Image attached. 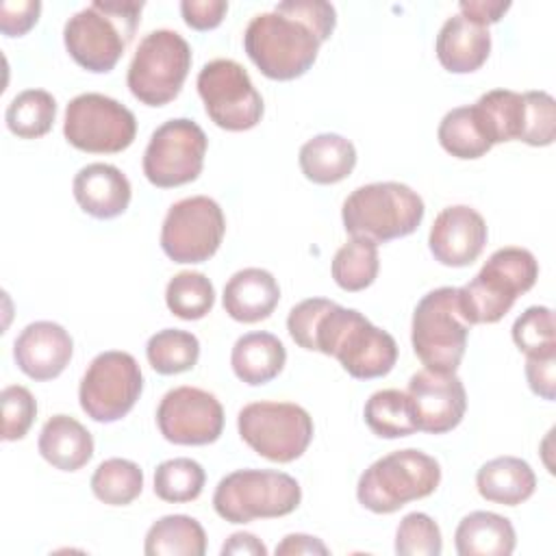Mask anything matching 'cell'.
<instances>
[{
    "label": "cell",
    "instance_id": "cell-25",
    "mask_svg": "<svg viewBox=\"0 0 556 556\" xmlns=\"http://www.w3.org/2000/svg\"><path fill=\"white\" fill-rule=\"evenodd\" d=\"M298 163L311 182L334 185L352 174L356 165V148L343 135L321 132L300 148Z\"/></svg>",
    "mask_w": 556,
    "mask_h": 556
},
{
    "label": "cell",
    "instance_id": "cell-34",
    "mask_svg": "<svg viewBox=\"0 0 556 556\" xmlns=\"http://www.w3.org/2000/svg\"><path fill=\"white\" fill-rule=\"evenodd\" d=\"M146 356L156 374H182L195 367L200 358V341L187 330L163 328L148 339Z\"/></svg>",
    "mask_w": 556,
    "mask_h": 556
},
{
    "label": "cell",
    "instance_id": "cell-1",
    "mask_svg": "<svg viewBox=\"0 0 556 556\" xmlns=\"http://www.w3.org/2000/svg\"><path fill=\"white\" fill-rule=\"evenodd\" d=\"M287 330L300 348L334 356L356 380L382 378L397 361V343L387 330L374 326L356 308L326 298L295 304L289 311Z\"/></svg>",
    "mask_w": 556,
    "mask_h": 556
},
{
    "label": "cell",
    "instance_id": "cell-41",
    "mask_svg": "<svg viewBox=\"0 0 556 556\" xmlns=\"http://www.w3.org/2000/svg\"><path fill=\"white\" fill-rule=\"evenodd\" d=\"M2 404V439L20 441L30 430L37 417V402L33 393L22 384L4 387L0 393Z\"/></svg>",
    "mask_w": 556,
    "mask_h": 556
},
{
    "label": "cell",
    "instance_id": "cell-39",
    "mask_svg": "<svg viewBox=\"0 0 556 556\" xmlns=\"http://www.w3.org/2000/svg\"><path fill=\"white\" fill-rule=\"evenodd\" d=\"M443 552L441 528L426 513H408L395 530L397 556H439Z\"/></svg>",
    "mask_w": 556,
    "mask_h": 556
},
{
    "label": "cell",
    "instance_id": "cell-36",
    "mask_svg": "<svg viewBox=\"0 0 556 556\" xmlns=\"http://www.w3.org/2000/svg\"><path fill=\"white\" fill-rule=\"evenodd\" d=\"M165 304L185 321L202 319L215 304L213 282L202 271H178L165 287Z\"/></svg>",
    "mask_w": 556,
    "mask_h": 556
},
{
    "label": "cell",
    "instance_id": "cell-15",
    "mask_svg": "<svg viewBox=\"0 0 556 556\" xmlns=\"http://www.w3.org/2000/svg\"><path fill=\"white\" fill-rule=\"evenodd\" d=\"M206 146L208 139L193 119H167L146 146L143 174L159 189L193 182L202 174Z\"/></svg>",
    "mask_w": 556,
    "mask_h": 556
},
{
    "label": "cell",
    "instance_id": "cell-9",
    "mask_svg": "<svg viewBox=\"0 0 556 556\" xmlns=\"http://www.w3.org/2000/svg\"><path fill=\"white\" fill-rule=\"evenodd\" d=\"M191 70V46L169 28L150 30L137 46L128 65L126 83L130 93L148 106L172 102Z\"/></svg>",
    "mask_w": 556,
    "mask_h": 556
},
{
    "label": "cell",
    "instance_id": "cell-18",
    "mask_svg": "<svg viewBox=\"0 0 556 556\" xmlns=\"http://www.w3.org/2000/svg\"><path fill=\"white\" fill-rule=\"evenodd\" d=\"M486 239L489 230L484 217L467 204H454L445 206L434 217L428 248L441 265L467 267L482 254Z\"/></svg>",
    "mask_w": 556,
    "mask_h": 556
},
{
    "label": "cell",
    "instance_id": "cell-35",
    "mask_svg": "<svg viewBox=\"0 0 556 556\" xmlns=\"http://www.w3.org/2000/svg\"><path fill=\"white\" fill-rule=\"evenodd\" d=\"M143 471L128 458H106L91 476L93 495L109 506H126L141 495Z\"/></svg>",
    "mask_w": 556,
    "mask_h": 556
},
{
    "label": "cell",
    "instance_id": "cell-4",
    "mask_svg": "<svg viewBox=\"0 0 556 556\" xmlns=\"http://www.w3.org/2000/svg\"><path fill=\"white\" fill-rule=\"evenodd\" d=\"M539 278L534 254L519 245L495 250L482 269L458 287V306L469 324H495Z\"/></svg>",
    "mask_w": 556,
    "mask_h": 556
},
{
    "label": "cell",
    "instance_id": "cell-42",
    "mask_svg": "<svg viewBox=\"0 0 556 556\" xmlns=\"http://www.w3.org/2000/svg\"><path fill=\"white\" fill-rule=\"evenodd\" d=\"M41 2L39 0H4L0 4V30L7 37L26 35L39 20Z\"/></svg>",
    "mask_w": 556,
    "mask_h": 556
},
{
    "label": "cell",
    "instance_id": "cell-32",
    "mask_svg": "<svg viewBox=\"0 0 556 556\" xmlns=\"http://www.w3.org/2000/svg\"><path fill=\"white\" fill-rule=\"evenodd\" d=\"M441 148L463 161H473L484 156L493 146L482 132V126L476 117L473 104L456 106L447 111L437 130Z\"/></svg>",
    "mask_w": 556,
    "mask_h": 556
},
{
    "label": "cell",
    "instance_id": "cell-45",
    "mask_svg": "<svg viewBox=\"0 0 556 556\" xmlns=\"http://www.w3.org/2000/svg\"><path fill=\"white\" fill-rule=\"evenodd\" d=\"M460 15L473 24L489 26L504 17V13L510 9V2L502 0H463L458 4Z\"/></svg>",
    "mask_w": 556,
    "mask_h": 556
},
{
    "label": "cell",
    "instance_id": "cell-26",
    "mask_svg": "<svg viewBox=\"0 0 556 556\" xmlns=\"http://www.w3.org/2000/svg\"><path fill=\"white\" fill-rule=\"evenodd\" d=\"M285 363L287 350L271 332H248L235 341L230 352L235 376L250 387H261L274 380L282 371Z\"/></svg>",
    "mask_w": 556,
    "mask_h": 556
},
{
    "label": "cell",
    "instance_id": "cell-13",
    "mask_svg": "<svg viewBox=\"0 0 556 556\" xmlns=\"http://www.w3.org/2000/svg\"><path fill=\"white\" fill-rule=\"evenodd\" d=\"M198 93L211 122L224 130H250L263 117V98L245 67L232 59L208 61L198 74Z\"/></svg>",
    "mask_w": 556,
    "mask_h": 556
},
{
    "label": "cell",
    "instance_id": "cell-21",
    "mask_svg": "<svg viewBox=\"0 0 556 556\" xmlns=\"http://www.w3.org/2000/svg\"><path fill=\"white\" fill-rule=\"evenodd\" d=\"M280 300L278 280L261 267H245L235 271L222 295L228 317L241 324H256L267 319Z\"/></svg>",
    "mask_w": 556,
    "mask_h": 556
},
{
    "label": "cell",
    "instance_id": "cell-23",
    "mask_svg": "<svg viewBox=\"0 0 556 556\" xmlns=\"http://www.w3.org/2000/svg\"><path fill=\"white\" fill-rule=\"evenodd\" d=\"M37 450L52 467L61 471H78L93 456V437L74 417L52 415L39 432Z\"/></svg>",
    "mask_w": 556,
    "mask_h": 556
},
{
    "label": "cell",
    "instance_id": "cell-3",
    "mask_svg": "<svg viewBox=\"0 0 556 556\" xmlns=\"http://www.w3.org/2000/svg\"><path fill=\"white\" fill-rule=\"evenodd\" d=\"M143 7L135 0H96L87 4L63 26L65 50L87 72H111L132 41Z\"/></svg>",
    "mask_w": 556,
    "mask_h": 556
},
{
    "label": "cell",
    "instance_id": "cell-46",
    "mask_svg": "<svg viewBox=\"0 0 556 556\" xmlns=\"http://www.w3.org/2000/svg\"><path fill=\"white\" fill-rule=\"evenodd\" d=\"M300 554H319L326 556L328 547L311 534H287L278 545H276V556H300Z\"/></svg>",
    "mask_w": 556,
    "mask_h": 556
},
{
    "label": "cell",
    "instance_id": "cell-6",
    "mask_svg": "<svg viewBox=\"0 0 556 556\" xmlns=\"http://www.w3.org/2000/svg\"><path fill=\"white\" fill-rule=\"evenodd\" d=\"M441 482V465L421 450H395L374 460L358 478V504L376 515H391L413 500L428 497Z\"/></svg>",
    "mask_w": 556,
    "mask_h": 556
},
{
    "label": "cell",
    "instance_id": "cell-30",
    "mask_svg": "<svg viewBox=\"0 0 556 556\" xmlns=\"http://www.w3.org/2000/svg\"><path fill=\"white\" fill-rule=\"evenodd\" d=\"M363 417L367 428L380 439H402L417 432L410 397L400 389H380L371 393L365 402Z\"/></svg>",
    "mask_w": 556,
    "mask_h": 556
},
{
    "label": "cell",
    "instance_id": "cell-5",
    "mask_svg": "<svg viewBox=\"0 0 556 556\" xmlns=\"http://www.w3.org/2000/svg\"><path fill=\"white\" fill-rule=\"evenodd\" d=\"M426 206L417 191L404 182L384 180L354 189L341 208L343 228L352 237L387 243L415 232Z\"/></svg>",
    "mask_w": 556,
    "mask_h": 556
},
{
    "label": "cell",
    "instance_id": "cell-33",
    "mask_svg": "<svg viewBox=\"0 0 556 556\" xmlns=\"http://www.w3.org/2000/svg\"><path fill=\"white\" fill-rule=\"evenodd\" d=\"M378 269V243L365 237H352L348 243H343L330 265L334 282L350 293L374 285Z\"/></svg>",
    "mask_w": 556,
    "mask_h": 556
},
{
    "label": "cell",
    "instance_id": "cell-14",
    "mask_svg": "<svg viewBox=\"0 0 556 556\" xmlns=\"http://www.w3.org/2000/svg\"><path fill=\"white\" fill-rule=\"evenodd\" d=\"M226 217L208 195L174 202L161 226V248L174 263H204L222 245Z\"/></svg>",
    "mask_w": 556,
    "mask_h": 556
},
{
    "label": "cell",
    "instance_id": "cell-27",
    "mask_svg": "<svg viewBox=\"0 0 556 556\" xmlns=\"http://www.w3.org/2000/svg\"><path fill=\"white\" fill-rule=\"evenodd\" d=\"M476 486L486 502L517 506L532 497L536 476L523 458L497 456L478 469Z\"/></svg>",
    "mask_w": 556,
    "mask_h": 556
},
{
    "label": "cell",
    "instance_id": "cell-44",
    "mask_svg": "<svg viewBox=\"0 0 556 556\" xmlns=\"http://www.w3.org/2000/svg\"><path fill=\"white\" fill-rule=\"evenodd\" d=\"M526 378L534 395L552 402L556 397V354L528 356Z\"/></svg>",
    "mask_w": 556,
    "mask_h": 556
},
{
    "label": "cell",
    "instance_id": "cell-12",
    "mask_svg": "<svg viewBox=\"0 0 556 556\" xmlns=\"http://www.w3.org/2000/svg\"><path fill=\"white\" fill-rule=\"evenodd\" d=\"M63 135L76 150L115 154L135 141L137 119L122 102L89 91L72 98L65 106Z\"/></svg>",
    "mask_w": 556,
    "mask_h": 556
},
{
    "label": "cell",
    "instance_id": "cell-43",
    "mask_svg": "<svg viewBox=\"0 0 556 556\" xmlns=\"http://www.w3.org/2000/svg\"><path fill=\"white\" fill-rule=\"evenodd\" d=\"M228 11L226 0H182L180 13L187 26L195 30H211L222 24Z\"/></svg>",
    "mask_w": 556,
    "mask_h": 556
},
{
    "label": "cell",
    "instance_id": "cell-20",
    "mask_svg": "<svg viewBox=\"0 0 556 556\" xmlns=\"http://www.w3.org/2000/svg\"><path fill=\"white\" fill-rule=\"evenodd\" d=\"M74 200L96 219H113L130 204V180L109 163H89L78 169L72 182Z\"/></svg>",
    "mask_w": 556,
    "mask_h": 556
},
{
    "label": "cell",
    "instance_id": "cell-19",
    "mask_svg": "<svg viewBox=\"0 0 556 556\" xmlns=\"http://www.w3.org/2000/svg\"><path fill=\"white\" fill-rule=\"evenodd\" d=\"M74 354L70 332L54 321L28 324L13 343V358L20 371L33 380H52L63 374Z\"/></svg>",
    "mask_w": 556,
    "mask_h": 556
},
{
    "label": "cell",
    "instance_id": "cell-10",
    "mask_svg": "<svg viewBox=\"0 0 556 556\" xmlns=\"http://www.w3.org/2000/svg\"><path fill=\"white\" fill-rule=\"evenodd\" d=\"M239 437L271 463L300 458L313 441L311 415L293 402H252L237 415Z\"/></svg>",
    "mask_w": 556,
    "mask_h": 556
},
{
    "label": "cell",
    "instance_id": "cell-11",
    "mask_svg": "<svg viewBox=\"0 0 556 556\" xmlns=\"http://www.w3.org/2000/svg\"><path fill=\"white\" fill-rule=\"evenodd\" d=\"M143 391V374L132 354L122 350L100 352L87 367L80 387V408L98 424L126 417Z\"/></svg>",
    "mask_w": 556,
    "mask_h": 556
},
{
    "label": "cell",
    "instance_id": "cell-17",
    "mask_svg": "<svg viewBox=\"0 0 556 556\" xmlns=\"http://www.w3.org/2000/svg\"><path fill=\"white\" fill-rule=\"evenodd\" d=\"M406 393L421 432L445 434L465 417L467 391L456 371L421 369L410 376Z\"/></svg>",
    "mask_w": 556,
    "mask_h": 556
},
{
    "label": "cell",
    "instance_id": "cell-29",
    "mask_svg": "<svg viewBox=\"0 0 556 556\" xmlns=\"http://www.w3.org/2000/svg\"><path fill=\"white\" fill-rule=\"evenodd\" d=\"M143 552L148 556H204L206 532L189 515H165L148 528Z\"/></svg>",
    "mask_w": 556,
    "mask_h": 556
},
{
    "label": "cell",
    "instance_id": "cell-38",
    "mask_svg": "<svg viewBox=\"0 0 556 556\" xmlns=\"http://www.w3.org/2000/svg\"><path fill=\"white\" fill-rule=\"evenodd\" d=\"M513 341L526 356L556 354L554 313L549 306H530L513 324Z\"/></svg>",
    "mask_w": 556,
    "mask_h": 556
},
{
    "label": "cell",
    "instance_id": "cell-47",
    "mask_svg": "<svg viewBox=\"0 0 556 556\" xmlns=\"http://www.w3.org/2000/svg\"><path fill=\"white\" fill-rule=\"evenodd\" d=\"M226 554H245V556H267L265 543L256 539L250 532H235L228 536V541L222 545V556Z\"/></svg>",
    "mask_w": 556,
    "mask_h": 556
},
{
    "label": "cell",
    "instance_id": "cell-22",
    "mask_svg": "<svg viewBox=\"0 0 556 556\" xmlns=\"http://www.w3.org/2000/svg\"><path fill=\"white\" fill-rule=\"evenodd\" d=\"M437 59L452 74L480 70L491 52V33L486 26L465 20L460 13L443 22L437 35Z\"/></svg>",
    "mask_w": 556,
    "mask_h": 556
},
{
    "label": "cell",
    "instance_id": "cell-8",
    "mask_svg": "<svg viewBox=\"0 0 556 556\" xmlns=\"http://www.w3.org/2000/svg\"><path fill=\"white\" fill-rule=\"evenodd\" d=\"M471 324L463 317L456 287L428 291L413 311L410 343L426 369L456 371L469 339Z\"/></svg>",
    "mask_w": 556,
    "mask_h": 556
},
{
    "label": "cell",
    "instance_id": "cell-24",
    "mask_svg": "<svg viewBox=\"0 0 556 556\" xmlns=\"http://www.w3.org/2000/svg\"><path fill=\"white\" fill-rule=\"evenodd\" d=\"M517 536L508 517L491 510H473L465 515L454 532L458 556H510Z\"/></svg>",
    "mask_w": 556,
    "mask_h": 556
},
{
    "label": "cell",
    "instance_id": "cell-28",
    "mask_svg": "<svg viewBox=\"0 0 556 556\" xmlns=\"http://www.w3.org/2000/svg\"><path fill=\"white\" fill-rule=\"evenodd\" d=\"M473 111L491 146L521 139L526 115L523 93L513 89H491L478 98Z\"/></svg>",
    "mask_w": 556,
    "mask_h": 556
},
{
    "label": "cell",
    "instance_id": "cell-2",
    "mask_svg": "<svg viewBox=\"0 0 556 556\" xmlns=\"http://www.w3.org/2000/svg\"><path fill=\"white\" fill-rule=\"evenodd\" d=\"M337 26V11L324 0H285L258 13L243 33V48L258 72L271 80L304 76Z\"/></svg>",
    "mask_w": 556,
    "mask_h": 556
},
{
    "label": "cell",
    "instance_id": "cell-37",
    "mask_svg": "<svg viewBox=\"0 0 556 556\" xmlns=\"http://www.w3.org/2000/svg\"><path fill=\"white\" fill-rule=\"evenodd\" d=\"M206 482L202 465L193 458L180 456L163 460L154 469V493L163 502L185 504L200 497Z\"/></svg>",
    "mask_w": 556,
    "mask_h": 556
},
{
    "label": "cell",
    "instance_id": "cell-31",
    "mask_svg": "<svg viewBox=\"0 0 556 556\" xmlns=\"http://www.w3.org/2000/svg\"><path fill=\"white\" fill-rule=\"evenodd\" d=\"M56 119V100L46 89H24L7 106V128L20 139H39Z\"/></svg>",
    "mask_w": 556,
    "mask_h": 556
},
{
    "label": "cell",
    "instance_id": "cell-7",
    "mask_svg": "<svg viewBox=\"0 0 556 556\" xmlns=\"http://www.w3.org/2000/svg\"><path fill=\"white\" fill-rule=\"evenodd\" d=\"M302 502L298 480L274 469H237L224 476L213 493L215 513L228 523L285 517Z\"/></svg>",
    "mask_w": 556,
    "mask_h": 556
},
{
    "label": "cell",
    "instance_id": "cell-16",
    "mask_svg": "<svg viewBox=\"0 0 556 556\" xmlns=\"http://www.w3.org/2000/svg\"><path fill=\"white\" fill-rule=\"evenodd\" d=\"M156 426L174 445H208L222 437L224 408L219 400L198 387H176L161 397Z\"/></svg>",
    "mask_w": 556,
    "mask_h": 556
},
{
    "label": "cell",
    "instance_id": "cell-40",
    "mask_svg": "<svg viewBox=\"0 0 556 556\" xmlns=\"http://www.w3.org/2000/svg\"><path fill=\"white\" fill-rule=\"evenodd\" d=\"M526 115L521 139L528 146H549L556 137V102L547 91H526Z\"/></svg>",
    "mask_w": 556,
    "mask_h": 556
}]
</instances>
